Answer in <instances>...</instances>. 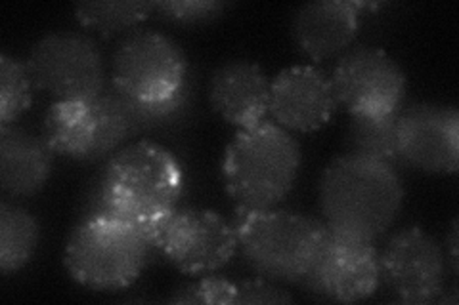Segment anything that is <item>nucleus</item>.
Listing matches in <instances>:
<instances>
[{
  "mask_svg": "<svg viewBox=\"0 0 459 305\" xmlns=\"http://www.w3.org/2000/svg\"><path fill=\"white\" fill-rule=\"evenodd\" d=\"M192 80L184 50L170 37L136 29L115 48L109 84L138 101H167L177 97Z\"/></svg>",
  "mask_w": 459,
  "mask_h": 305,
  "instance_id": "6",
  "label": "nucleus"
},
{
  "mask_svg": "<svg viewBox=\"0 0 459 305\" xmlns=\"http://www.w3.org/2000/svg\"><path fill=\"white\" fill-rule=\"evenodd\" d=\"M398 111L379 117H351L342 141L344 153L373 158L396 170L404 166L398 151Z\"/></svg>",
  "mask_w": 459,
  "mask_h": 305,
  "instance_id": "19",
  "label": "nucleus"
},
{
  "mask_svg": "<svg viewBox=\"0 0 459 305\" xmlns=\"http://www.w3.org/2000/svg\"><path fill=\"white\" fill-rule=\"evenodd\" d=\"M381 281L404 303L425 305L444 294L446 254L420 225L398 231L379 252Z\"/></svg>",
  "mask_w": 459,
  "mask_h": 305,
  "instance_id": "12",
  "label": "nucleus"
},
{
  "mask_svg": "<svg viewBox=\"0 0 459 305\" xmlns=\"http://www.w3.org/2000/svg\"><path fill=\"white\" fill-rule=\"evenodd\" d=\"M402 165L425 174H455L459 166V113L454 106L420 101L398 111Z\"/></svg>",
  "mask_w": 459,
  "mask_h": 305,
  "instance_id": "13",
  "label": "nucleus"
},
{
  "mask_svg": "<svg viewBox=\"0 0 459 305\" xmlns=\"http://www.w3.org/2000/svg\"><path fill=\"white\" fill-rule=\"evenodd\" d=\"M337 106L351 117H379L404 104L408 79L402 65L381 48L356 47L344 52L329 77Z\"/></svg>",
  "mask_w": 459,
  "mask_h": 305,
  "instance_id": "11",
  "label": "nucleus"
},
{
  "mask_svg": "<svg viewBox=\"0 0 459 305\" xmlns=\"http://www.w3.org/2000/svg\"><path fill=\"white\" fill-rule=\"evenodd\" d=\"M300 158L299 141L276 123L238 130L222 161L226 193L241 208H276L295 187Z\"/></svg>",
  "mask_w": 459,
  "mask_h": 305,
  "instance_id": "4",
  "label": "nucleus"
},
{
  "mask_svg": "<svg viewBox=\"0 0 459 305\" xmlns=\"http://www.w3.org/2000/svg\"><path fill=\"white\" fill-rule=\"evenodd\" d=\"M362 8L368 4L352 0H316L300 6L291 21L300 54L316 64L341 57L356 38Z\"/></svg>",
  "mask_w": 459,
  "mask_h": 305,
  "instance_id": "16",
  "label": "nucleus"
},
{
  "mask_svg": "<svg viewBox=\"0 0 459 305\" xmlns=\"http://www.w3.org/2000/svg\"><path fill=\"white\" fill-rule=\"evenodd\" d=\"M228 6L222 0H165L153 3V13L172 25H201L221 18Z\"/></svg>",
  "mask_w": 459,
  "mask_h": 305,
  "instance_id": "23",
  "label": "nucleus"
},
{
  "mask_svg": "<svg viewBox=\"0 0 459 305\" xmlns=\"http://www.w3.org/2000/svg\"><path fill=\"white\" fill-rule=\"evenodd\" d=\"M272 80L264 69L249 60H230L214 69L207 94L212 111L238 130H247L270 114Z\"/></svg>",
  "mask_w": 459,
  "mask_h": 305,
  "instance_id": "15",
  "label": "nucleus"
},
{
  "mask_svg": "<svg viewBox=\"0 0 459 305\" xmlns=\"http://www.w3.org/2000/svg\"><path fill=\"white\" fill-rule=\"evenodd\" d=\"M111 216L153 227L178 208L184 193V170L163 145L140 140L121 148L100 170Z\"/></svg>",
  "mask_w": 459,
  "mask_h": 305,
  "instance_id": "2",
  "label": "nucleus"
},
{
  "mask_svg": "<svg viewBox=\"0 0 459 305\" xmlns=\"http://www.w3.org/2000/svg\"><path fill=\"white\" fill-rule=\"evenodd\" d=\"M332 82L314 65H293L272 79L270 114L287 132H316L337 109Z\"/></svg>",
  "mask_w": 459,
  "mask_h": 305,
  "instance_id": "14",
  "label": "nucleus"
},
{
  "mask_svg": "<svg viewBox=\"0 0 459 305\" xmlns=\"http://www.w3.org/2000/svg\"><path fill=\"white\" fill-rule=\"evenodd\" d=\"M23 64L35 89L56 101L92 99L104 94L109 84L98 42L77 31L45 35Z\"/></svg>",
  "mask_w": 459,
  "mask_h": 305,
  "instance_id": "7",
  "label": "nucleus"
},
{
  "mask_svg": "<svg viewBox=\"0 0 459 305\" xmlns=\"http://www.w3.org/2000/svg\"><path fill=\"white\" fill-rule=\"evenodd\" d=\"M238 250L247 266L274 283H300L310 269L320 239V220L297 212L238 207L232 217Z\"/></svg>",
  "mask_w": 459,
  "mask_h": 305,
  "instance_id": "5",
  "label": "nucleus"
},
{
  "mask_svg": "<svg viewBox=\"0 0 459 305\" xmlns=\"http://www.w3.org/2000/svg\"><path fill=\"white\" fill-rule=\"evenodd\" d=\"M54 157L42 134L18 124L0 128V185L4 195L25 199L42 191L52 176Z\"/></svg>",
  "mask_w": 459,
  "mask_h": 305,
  "instance_id": "17",
  "label": "nucleus"
},
{
  "mask_svg": "<svg viewBox=\"0 0 459 305\" xmlns=\"http://www.w3.org/2000/svg\"><path fill=\"white\" fill-rule=\"evenodd\" d=\"M108 92L117 104L131 138L160 132V130L184 123L194 106V80L186 84V89L177 97L167 101H138L115 90L111 84H108Z\"/></svg>",
  "mask_w": 459,
  "mask_h": 305,
  "instance_id": "18",
  "label": "nucleus"
},
{
  "mask_svg": "<svg viewBox=\"0 0 459 305\" xmlns=\"http://www.w3.org/2000/svg\"><path fill=\"white\" fill-rule=\"evenodd\" d=\"M446 244H448V259H450V267H452V273L457 275V220H454L452 227H450V235L446 239Z\"/></svg>",
  "mask_w": 459,
  "mask_h": 305,
  "instance_id": "26",
  "label": "nucleus"
},
{
  "mask_svg": "<svg viewBox=\"0 0 459 305\" xmlns=\"http://www.w3.org/2000/svg\"><path fill=\"white\" fill-rule=\"evenodd\" d=\"M404 183L394 166L342 153L320 178L322 220L342 233L376 242L404 205Z\"/></svg>",
  "mask_w": 459,
  "mask_h": 305,
  "instance_id": "1",
  "label": "nucleus"
},
{
  "mask_svg": "<svg viewBox=\"0 0 459 305\" xmlns=\"http://www.w3.org/2000/svg\"><path fill=\"white\" fill-rule=\"evenodd\" d=\"M299 284L332 301L368 300L381 284L376 242L342 233L320 220L318 249L308 273Z\"/></svg>",
  "mask_w": 459,
  "mask_h": 305,
  "instance_id": "10",
  "label": "nucleus"
},
{
  "mask_svg": "<svg viewBox=\"0 0 459 305\" xmlns=\"http://www.w3.org/2000/svg\"><path fill=\"white\" fill-rule=\"evenodd\" d=\"M155 249L186 275L205 277L228 266L238 252L236 231L209 208H175L153 224Z\"/></svg>",
  "mask_w": 459,
  "mask_h": 305,
  "instance_id": "9",
  "label": "nucleus"
},
{
  "mask_svg": "<svg viewBox=\"0 0 459 305\" xmlns=\"http://www.w3.org/2000/svg\"><path fill=\"white\" fill-rule=\"evenodd\" d=\"M35 84L25 64L12 55H0V128L16 124L22 114L33 106Z\"/></svg>",
  "mask_w": 459,
  "mask_h": 305,
  "instance_id": "22",
  "label": "nucleus"
},
{
  "mask_svg": "<svg viewBox=\"0 0 459 305\" xmlns=\"http://www.w3.org/2000/svg\"><path fill=\"white\" fill-rule=\"evenodd\" d=\"M236 283L219 277H201L184 284L169 298L170 303H236Z\"/></svg>",
  "mask_w": 459,
  "mask_h": 305,
  "instance_id": "24",
  "label": "nucleus"
},
{
  "mask_svg": "<svg viewBox=\"0 0 459 305\" xmlns=\"http://www.w3.org/2000/svg\"><path fill=\"white\" fill-rule=\"evenodd\" d=\"M77 21L102 35L106 38L115 35H128L140 29V23L146 21L153 13V3L148 0H89L79 3L74 8Z\"/></svg>",
  "mask_w": 459,
  "mask_h": 305,
  "instance_id": "21",
  "label": "nucleus"
},
{
  "mask_svg": "<svg viewBox=\"0 0 459 305\" xmlns=\"http://www.w3.org/2000/svg\"><path fill=\"white\" fill-rule=\"evenodd\" d=\"M236 303H291L293 296L274 281L256 277L236 283Z\"/></svg>",
  "mask_w": 459,
  "mask_h": 305,
  "instance_id": "25",
  "label": "nucleus"
},
{
  "mask_svg": "<svg viewBox=\"0 0 459 305\" xmlns=\"http://www.w3.org/2000/svg\"><path fill=\"white\" fill-rule=\"evenodd\" d=\"M40 241L37 217L10 200L0 202V271L12 275L33 259Z\"/></svg>",
  "mask_w": 459,
  "mask_h": 305,
  "instance_id": "20",
  "label": "nucleus"
},
{
  "mask_svg": "<svg viewBox=\"0 0 459 305\" xmlns=\"http://www.w3.org/2000/svg\"><path fill=\"white\" fill-rule=\"evenodd\" d=\"M152 227L121 217L77 222L64 250L69 277L94 292H117L134 284L157 256Z\"/></svg>",
  "mask_w": 459,
  "mask_h": 305,
  "instance_id": "3",
  "label": "nucleus"
},
{
  "mask_svg": "<svg viewBox=\"0 0 459 305\" xmlns=\"http://www.w3.org/2000/svg\"><path fill=\"white\" fill-rule=\"evenodd\" d=\"M42 138L56 155L77 163H98L117 153L131 134L106 89L92 99L54 101L42 119Z\"/></svg>",
  "mask_w": 459,
  "mask_h": 305,
  "instance_id": "8",
  "label": "nucleus"
}]
</instances>
